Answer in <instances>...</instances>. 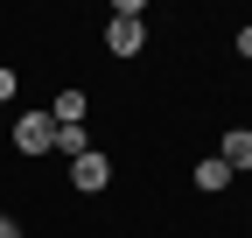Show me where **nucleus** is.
<instances>
[{
  "label": "nucleus",
  "mask_w": 252,
  "mask_h": 238,
  "mask_svg": "<svg viewBox=\"0 0 252 238\" xmlns=\"http://www.w3.org/2000/svg\"><path fill=\"white\" fill-rule=\"evenodd\" d=\"M105 49H112V56H140V49H147L140 0H119V7H112V21H105Z\"/></svg>",
  "instance_id": "f257e3e1"
},
{
  "label": "nucleus",
  "mask_w": 252,
  "mask_h": 238,
  "mask_svg": "<svg viewBox=\"0 0 252 238\" xmlns=\"http://www.w3.org/2000/svg\"><path fill=\"white\" fill-rule=\"evenodd\" d=\"M14 147H21V154H49V147H56V119L49 112H21L14 119Z\"/></svg>",
  "instance_id": "f03ea898"
},
{
  "label": "nucleus",
  "mask_w": 252,
  "mask_h": 238,
  "mask_svg": "<svg viewBox=\"0 0 252 238\" xmlns=\"http://www.w3.org/2000/svg\"><path fill=\"white\" fill-rule=\"evenodd\" d=\"M105 182H112V161L98 154V147H91V154H77V161H70V189H84V196H98Z\"/></svg>",
  "instance_id": "7ed1b4c3"
},
{
  "label": "nucleus",
  "mask_w": 252,
  "mask_h": 238,
  "mask_svg": "<svg viewBox=\"0 0 252 238\" xmlns=\"http://www.w3.org/2000/svg\"><path fill=\"white\" fill-rule=\"evenodd\" d=\"M217 161H224L231 175H238V168H252V126H231V133H224V147H217Z\"/></svg>",
  "instance_id": "20e7f679"
},
{
  "label": "nucleus",
  "mask_w": 252,
  "mask_h": 238,
  "mask_svg": "<svg viewBox=\"0 0 252 238\" xmlns=\"http://www.w3.org/2000/svg\"><path fill=\"white\" fill-rule=\"evenodd\" d=\"M49 119H56V126H84V119H91V98H84V91H56Z\"/></svg>",
  "instance_id": "39448f33"
},
{
  "label": "nucleus",
  "mask_w": 252,
  "mask_h": 238,
  "mask_svg": "<svg viewBox=\"0 0 252 238\" xmlns=\"http://www.w3.org/2000/svg\"><path fill=\"white\" fill-rule=\"evenodd\" d=\"M49 154H63V161L91 154V126H56V147H49Z\"/></svg>",
  "instance_id": "423d86ee"
},
{
  "label": "nucleus",
  "mask_w": 252,
  "mask_h": 238,
  "mask_svg": "<svg viewBox=\"0 0 252 238\" xmlns=\"http://www.w3.org/2000/svg\"><path fill=\"white\" fill-rule=\"evenodd\" d=\"M196 189H210V196H217V189H231V168L217 161V154H203V161H196Z\"/></svg>",
  "instance_id": "0eeeda50"
},
{
  "label": "nucleus",
  "mask_w": 252,
  "mask_h": 238,
  "mask_svg": "<svg viewBox=\"0 0 252 238\" xmlns=\"http://www.w3.org/2000/svg\"><path fill=\"white\" fill-rule=\"evenodd\" d=\"M14 91H21V77H14V70H7V63H0V105H7V98H14Z\"/></svg>",
  "instance_id": "6e6552de"
},
{
  "label": "nucleus",
  "mask_w": 252,
  "mask_h": 238,
  "mask_svg": "<svg viewBox=\"0 0 252 238\" xmlns=\"http://www.w3.org/2000/svg\"><path fill=\"white\" fill-rule=\"evenodd\" d=\"M238 56H245V63H252V21L238 28Z\"/></svg>",
  "instance_id": "1a4fd4ad"
},
{
  "label": "nucleus",
  "mask_w": 252,
  "mask_h": 238,
  "mask_svg": "<svg viewBox=\"0 0 252 238\" xmlns=\"http://www.w3.org/2000/svg\"><path fill=\"white\" fill-rule=\"evenodd\" d=\"M0 238H21V224H14V217H7V210H0Z\"/></svg>",
  "instance_id": "9d476101"
}]
</instances>
